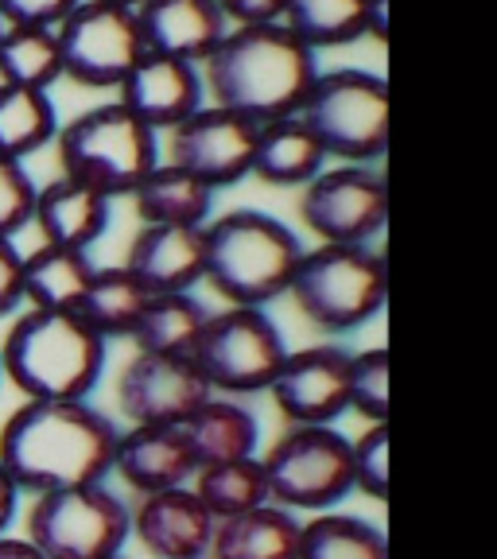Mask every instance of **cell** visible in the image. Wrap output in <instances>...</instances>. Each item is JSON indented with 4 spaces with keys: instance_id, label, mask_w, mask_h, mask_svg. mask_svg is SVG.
Segmentation results:
<instances>
[{
    "instance_id": "cell-3",
    "label": "cell",
    "mask_w": 497,
    "mask_h": 559,
    "mask_svg": "<svg viewBox=\"0 0 497 559\" xmlns=\"http://www.w3.org/2000/svg\"><path fill=\"white\" fill-rule=\"evenodd\" d=\"M105 346L79 314L32 307L0 342V377L24 401H86L102 381Z\"/></svg>"
},
{
    "instance_id": "cell-16",
    "label": "cell",
    "mask_w": 497,
    "mask_h": 559,
    "mask_svg": "<svg viewBox=\"0 0 497 559\" xmlns=\"http://www.w3.org/2000/svg\"><path fill=\"white\" fill-rule=\"evenodd\" d=\"M214 524L191 486L159 489L132 509V536L152 559H206Z\"/></svg>"
},
{
    "instance_id": "cell-36",
    "label": "cell",
    "mask_w": 497,
    "mask_h": 559,
    "mask_svg": "<svg viewBox=\"0 0 497 559\" xmlns=\"http://www.w3.org/2000/svg\"><path fill=\"white\" fill-rule=\"evenodd\" d=\"M354 447V486L366 489L369 498H389V428L374 424Z\"/></svg>"
},
{
    "instance_id": "cell-31",
    "label": "cell",
    "mask_w": 497,
    "mask_h": 559,
    "mask_svg": "<svg viewBox=\"0 0 497 559\" xmlns=\"http://www.w3.org/2000/svg\"><path fill=\"white\" fill-rule=\"evenodd\" d=\"M206 307L191 292H171V296H152L140 314L132 342L140 354H191L206 326Z\"/></svg>"
},
{
    "instance_id": "cell-6",
    "label": "cell",
    "mask_w": 497,
    "mask_h": 559,
    "mask_svg": "<svg viewBox=\"0 0 497 559\" xmlns=\"http://www.w3.org/2000/svg\"><path fill=\"white\" fill-rule=\"evenodd\" d=\"M288 292L307 323L327 334H346L384 307L389 269L369 245H323L299 257Z\"/></svg>"
},
{
    "instance_id": "cell-38",
    "label": "cell",
    "mask_w": 497,
    "mask_h": 559,
    "mask_svg": "<svg viewBox=\"0 0 497 559\" xmlns=\"http://www.w3.org/2000/svg\"><path fill=\"white\" fill-rule=\"evenodd\" d=\"M24 304V253L0 237V319Z\"/></svg>"
},
{
    "instance_id": "cell-18",
    "label": "cell",
    "mask_w": 497,
    "mask_h": 559,
    "mask_svg": "<svg viewBox=\"0 0 497 559\" xmlns=\"http://www.w3.org/2000/svg\"><path fill=\"white\" fill-rule=\"evenodd\" d=\"M137 24L144 51L179 62H206L226 39L218 0H140Z\"/></svg>"
},
{
    "instance_id": "cell-28",
    "label": "cell",
    "mask_w": 497,
    "mask_h": 559,
    "mask_svg": "<svg viewBox=\"0 0 497 559\" xmlns=\"http://www.w3.org/2000/svg\"><path fill=\"white\" fill-rule=\"evenodd\" d=\"M369 4L374 0H288L280 24L311 51L346 47L369 32Z\"/></svg>"
},
{
    "instance_id": "cell-17",
    "label": "cell",
    "mask_w": 497,
    "mask_h": 559,
    "mask_svg": "<svg viewBox=\"0 0 497 559\" xmlns=\"http://www.w3.org/2000/svg\"><path fill=\"white\" fill-rule=\"evenodd\" d=\"M121 97L117 102L129 109L137 121H144L152 132L175 129L191 114L202 109V79L194 62L164 59V55H140V62L129 70V79L121 82Z\"/></svg>"
},
{
    "instance_id": "cell-1",
    "label": "cell",
    "mask_w": 497,
    "mask_h": 559,
    "mask_svg": "<svg viewBox=\"0 0 497 559\" xmlns=\"http://www.w3.org/2000/svg\"><path fill=\"white\" fill-rule=\"evenodd\" d=\"M121 431L86 401H24L0 424V466L20 493L97 486L114 474Z\"/></svg>"
},
{
    "instance_id": "cell-27",
    "label": "cell",
    "mask_w": 497,
    "mask_h": 559,
    "mask_svg": "<svg viewBox=\"0 0 497 559\" xmlns=\"http://www.w3.org/2000/svg\"><path fill=\"white\" fill-rule=\"evenodd\" d=\"M94 276V264L79 249H55L44 245L24 257V304L35 311H70L82 304Z\"/></svg>"
},
{
    "instance_id": "cell-43",
    "label": "cell",
    "mask_w": 497,
    "mask_h": 559,
    "mask_svg": "<svg viewBox=\"0 0 497 559\" xmlns=\"http://www.w3.org/2000/svg\"><path fill=\"white\" fill-rule=\"evenodd\" d=\"M105 4H121V9H137L140 0H105Z\"/></svg>"
},
{
    "instance_id": "cell-5",
    "label": "cell",
    "mask_w": 497,
    "mask_h": 559,
    "mask_svg": "<svg viewBox=\"0 0 497 559\" xmlns=\"http://www.w3.org/2000/svg\"><path fill=\"white\" fill-rule=\"evenodd\" d=\"M55 148H59L62 179L90 187L105 199L132 194L159 164L156 132L137 121L121 102L94 105L74 121L59 124Z\"/></svg>"
},
{
    "instance_id": "cell-24",
    "label": "cell",
    "mask_w": 497,
    "mask_h": 559,
    "mask_svg": "<svg viewBox=\"0 0 497 559\" xmlns=\"http://www.w3.org/2000/svg\"><path fill=\"white\" fill-rule=\"evenodd\" d=\"M149 299H152V292L144 288L125 264H114V269H94L90 288H86V296H82V304L74 307V314L105 342L132 338Z\"/></svg>"
},
{
    "instance_id": "cell-35",
    "label": "cell",
    "mask_w": 497,
    "mask_h": 559,
    "mask_svg": "<svg viewBox=\"0 0 497 559\" xmlns=\"http://www.w3.org/2000/svg\"><path fill=\"white\" fill-rule=\"evenodd\" d=\"M35 179L27 175L24 159L0 156V237H16L24 226H32L35 214Z\"/></svg>"
},
{
    "instance_id": "cell-14",
    "label": "cell",
    "mask_w": 497,
    "mask_h": 559,
    "mask_svg": "<svg viewBox=\"0 0 497 559\" xmlns=\"http://www.w3.org/2000/svg\"><path fill=\"white\" fill-rule=\"evenodd\" d=\"M257 129L261 124H253L249 117L210 105L187 117L184 124H175L167 152L175 167L191 171L214 191V187L241 183L245 175H253Z\"/></svg>"
},
{
    "instance_id": "cell-23",
    "label": "cell",
    "mask_w": 497,
    "mask_h": 559,
    "mask_svg": "<svg viewBox=\"0 0 497 559\" xmlns=\"http://www.w3.org/2000/svg\"><path fill=\"white\" fill-rule=\"evenodd\" d=\"M323 144L315 140L299 117H284L257 129V152H253V175L276 187H299L311 183L323 171Z\"/></svg>"
},
{
    "instance_id": "cell-34",
    "label": "cell",
    "mask_w": 497,
    "mask_h": 559,
    "mask_svg": "<svg viewBox=\"0 0 497 559\" xmlns=\"http://www.w3.org/2000/svg\"><path fill=\"white\" fill-rule=\"evenodd\" d=\"M350 408L369 424L389 419V349H366L350 358Z\"/></svg>"
},
{
    "instance_id": "cell-13",
    "label": "cell",
    "mask_w": 497,
    "mask_h": 559,
    "mask_svg": "<svg viewBox=\"0 0 497 559\" xmlns=\"http://www.w3.org/2000/svg\"><path fill=\"white\" fill-rule=\"evenodd\" d=\"M299 210L307 229L323 237V245H369L389 222V191L377 171L342 164L315 175Z\"/></svg>"
},
{
    "instance_id": "cell-39",
    "label": "cell",
    "mask_w": 497,
    "mask_h": 559,
    "mask_svg": "<svg viewBox=\"0 0 497 559\" xmlns=\"http://www.w3.org/2000/svg\"><path fill=\"white\" fill-rule=\"evenodd\" d=\"M288 0H218V9L226 20H237V27L253 24H280Z\"/></svg>"
},
{
    "instance_id": "cell-32",
    "label": "cell",
    "mask_w": 497,
    "mask_h": 559,
    "mask_svg": "<svg viewBox=\"0 0 497 559\" xmlns=\"http://www.w3.org/2000/svg\"><path fill=\"white\" fill-rule=\"evenodd\" d=\"M296 559H389L381 528L350 513H323L299 524Z\"/></svg>"
},
{
    "instance_id": "cell-25",
    "label": "cell",
    "mask_w": 497,
    "mask_h": 559,
    "mask_svg": "<svg viewBox=\"0 0 497 559\" xmlns=\"http://www.w3.org/2000/svg\"><path fill=\"white\" fill-rule=\"evenodd\" d=\"M210 202L214 191L175 164H156L132 191V206L144 226H202L210 218Z\"/></svg>"
},
{
    "instance_id": "cell-30",
    "label": "cell",
    "mask_w": 497,
    "mask_h": 559,
    "mask_svg": "<svg viewBox=\"0 0 497 559\" xmlns=\"http://www.w3.org/2000/svg\"><path fill=\"white\" fill-rule=\"evenodd\" d=\"M59 136V114L51 94L0 82V156L27 159Z\"/></svg>"
},
{
    "instance_id": "cell-10",
    "label": "cell",
    "mask_w": 497,
    "mask_h": 559,
    "mask_svg": "<svg viewBox=\"0 0 497 559\" xmlns=\"http://www.w3.org/2000/svg\"><path fill=\"white\" fill-rule=\"evenodd\" d=\"M261 466L269 498L288 509H331L354 489V447L334 428L292 424Z\"/></svg>"
},
{
    "instance_id": "cell-42",
    "label": "cell",
    "mask_w": 497,
    "mask_h": 559,
    "mask_svg": "<svg viewBox=\"0 0 497 559\" xmlns=\"http://www.w3.org/2000/svg\"><path fill=\"white\" fill-rule=\"evenodd\" d=\"M384 16H389V0H374V4H369V32L377 35V39H384Z\"/></svg>"
},
{
    "instance_id": "cell-19",
    "label": "cell",
    "mask_w": 497,
    "mask_h": 559,
    "mask_svg": "<svg viewBox=\"0 0 497 559\" xmlns=\"http://www.w3.org/2000/svg\"><path fill=\"white\" fill-rule=\"evenodd\" d=\"M125 269L152 292H191L206 272V237L202 226H144L129 245Z\"/></svg>"
},
{
    "instance_id": "cell-37",
    "label": "cell",
    "mask_w": 497,
    "mask_h": 559,
    "mask_svg": "<svg viewBox=\"0 0 497 559\" xmlns=\"http://www.w3.org/2000/svg\"><path fill=\"white\" fill-rule=\"evenodd\" d=\"M82 0H0V24L59 27Z\"/></svg>"
},
{
    "instance_id": "cell-41",
    "label": "cell",
    "mask_w": 497,
    "mask_h": 559,
    "mask_svg": "<svg viewBox=\"0 0 497 559\" xmlns=\"http://www.w3.org/2000/svg\"><path fill=\"white\" fill-rule=\"evenodd\" d=\"M0 559H44V556H39V548H35L27 536L4 533L0 536Z\"/></svg>"
},
{
    "instance_id": "cell-15",
    "label": "cell",
    "mask_w": 497,
    "mask_h": 559,
    "mask_svg": "<svg viewBox=\"0 0 497 559\" xmlns=\"http://www.w3.org/2000/svg\"><path fill=\"white\" fill-rule=\"evenodd\" d=\"M269 393L288 424L327 428L350 408V354L339 346H311L288 354Z\"/></svg>"
},
{
    "instance_id": "cell-11",
    "label": "cell",
    "mask_w": 497,
    "mask_h": 559,
    "mask_svg": "<svg viewBox=\"0 0 497 559\" xmlns=\"http://www.w3.org/2000/svg\"><path fill=\"white\" fill-rule=\"evenodd\" d=\"M62 79L90 90H117L144 55L137 9L82 0L59 27Z\"/></svg>"
},
{
    "instance_id": "cell-20",
    "label": "cell",
    "mask_w": 497,
    "mask_h": 559,
    "mask_svg": "<svg viewBox=\"0 0 497 559\" xmlns=\"http://www.w3.org/2000/svg\"><path fill=\"white\" fill-rule=\"evenodd\" d=\"M114 474L140 498L159 489L187 486L199 474L194 451L184 428H129L117 436Z\"/></svg>"
},
{
    "instance_id": "cell-33",
    "label": "cell",
    "mask_w": 497,
    "mask_h": 559,
    "mask_svg": "<svg viewBox=\"0 0 497 559\" xmlns=\"http://www.w3.org/2000/svg\"><path fill=\"white\" fill-rule=\"evenodd\" d=\"M194 493L210 509L214 521H226V516H241L249 509L264 506L269 501V481H264V466L257 459H237V463L222 466H202L194 474Z\"/></svg>"
},
{
    "instance_id": "cell-45",
    "label": "cell",
    "mask_w": 497,
    "mask_h": 559,
    "mask_svg": "<svg viewBox=\"0 0 497 559\" xmlns=\"http://www.w3.org/2000/svg\"><path fill=\"white\" fill-rule=\"evenodd\" d=\"M114 559H121V556H114Z\"/></svg>"
},
{
    "instance_id": "cell-12",
    "label": "cell",
    "mask_w": 497,
    "mask_h": 559,
    "mask_svg": "<svg viewBox=\"0 0 497 559\" xmlns=\"http://www.w3.org/2000/svg\"><path fill=\"white\" fill-rule=\"evenodd\" d=\"M214 396L191 354H132L117 377V404L132 428H184Z\"/></svg>"
},
{
    "instance_id": "cell-2",
    "label": "cell",
    "mask_w": 497,
    "mask_h": 559,
    "mask_svg": "<svg viewBox=\"0 0 497 559\" xmlns=\"http://www.w3.org/2000/svg\"><path fill=\"white\" fill-rule=\"evenodd\" d=\"M315 79V51L299 44L284 24L226 32V39L206 59V86L214 105L249 117L253 124L296 117Z\"/></svg>"
},
{
    "instance_id": "cell-26",
    "label": "cell",
    "mask_w": 497,
    "mask_h": 559,
    "mask_svg": "<svg viewBox=\"0 0 497 559\" xmlns=\"http://www.w3.org/2000/svg\"><path fill=\"white\" fill-rule=\"evenodd\" d=\"M184 431H187V443H191L199 471L202 466L253 459V451H257V416L234 401H218V396H210V401L187 419Z\"/></svg>"
},
{
    "instance_id": "cell-9",
    "label": "cell",
    "mask_w": 497,
    "mask_h": 559,
    "mask_svg": "<svg viewBox=\"0 0 497 559\" xmlns=\"http://www.w3.org/2000/svg\"><path fill=\"white\" fill-rule=\"evenodd\" d=\"M284 358H288L284 334L257 307H229L222 314H210L191 349V361L202 369L210 389L229 396L264 393L276 381Z\"/></svg>"
},
{
    "instance_id": "cell-22",
    "label": "cell",
    "mask_w": 497,
    "mask_h": 559,
    "mask_svg": "<svg viewBox=\"0 0 497 559\" xmlns=\"http://www.w3.org/2000/svg\"><path fill=\"white\" fill-rule=\"evenodd\" d=\"M299 524L284 506H257L214 524L210 559H296Z\"/></svg>"
},
{
    "instance_id": "cell-8",
    "label": "cell",
    "mask_w": 497,
    "mask_h": 559,
    "mask_svg": "<svg viewBox=\"0 0 497 559\" xmlns=\"http://www.w3.org/2000/svg\"><path fill=\"white\" fill-rule=\"evenodd\" d=\"M299 121L315 132L327 156L366 164L389 148V86L369 70L319 74Z\"/></svg>"
},
{
    "instance_id": "cell-40",
    "label": "cell",
    "mask_w": 497,
    "mask_h": 559,
    "mask_svg": "<svg viewBox=\"0 0 497 559\" xmlns=\"http://www.w3.org/2000/svg\"><path fill=\"white\" fill-rule=\"evenodd\" d=\"M20 498H24V493H20L16 481H12L9 474H4V466H0V536H4L12 524H16Z\"/></svg>"
},
{
    "instance_id": "cell-21",
    "label": "cell",
    "mask_w": 497,
    "mask_h": 559,
    "mask_svg": "<svg viewBox=\"0 0 497 559\" xmlns=\"http://www.w3.org/2000/svg\"><path fill=\"white\" fill-rule=\"evenodd\" d=\"M32 222L44 234V245L86 253L90 245L109 229V199L90 191V187L70 183V179H55L35 194Z\"/></svg>"
},
{
    "instance_id": "cell-44",
    "label": "cell",
    "mask_w": 497,
    "mask_h": 559,
    "mask_svg": "<svg viewBox=\"0 0 497 559\" xmlns=\"http://www.w3.org/2000/svg\"><path fill=\"white\" fill-rule=\"evenodd\" d=\"M0 32H4V24H0Z\"/></svg>"
},
{
    "instance_id": "cell-7",
    "label": "cell",
    "mask_w": 497,
    "mask_h": 559,
    "mask_svg": "<svg viewBox=\"0 0 497 559\" xmlns=\"http://www.w3.org/2000/svg\"><path fill=\"white\" fill-rule=\"evenodd\" d=\"M24 536L44 559H114L132 536V509L105 481L55 489L32 498Z\"/></svg>"
},
{
    "instance_id": "cell-29",
    "label": "cell",
    "mask_w": 497,
    "mask_h": 559,
    "mask_svg": "<svg viewBox=\"0 0 497 559\" xmlns=\"http://www.w3.org/2000/svg\"><path fill=\"white\" fill-rule=\"evenodd\" d=\"M62 79V51L55 27L4 24L0 32V82L24 90H51Z\"/></svg>"
},
{
    "instance_id": "cell-4",
    "label": "cell",
    "mask_w": 497,
    "mask_h": 559,
    "mask_svg": "<svg viewBox=\"0 0 497 559\" xmlns=\"http://www.w3.org/2000/svg\"><path fill=\"white\" fill-rule=\"evenodd\" d=\"M210 288L234 307H261L292 288L304 245L280 218L261 210H229L202 226Z\"/></svg>"
}]
</instances>
